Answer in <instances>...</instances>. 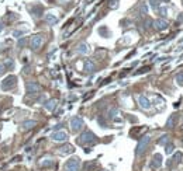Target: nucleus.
I'll list each match as a JSON object with an SVG mask.
<instances>
[{"label":"nucleus","instance_id":"obj_10","mask_svg":"<svg viewBox=\"0 0 183 171\" xmlns=\"http://www.w3.org/2000/svg\"><path fill=\"white\" fill-rule=\"evenodd\" d=\"M162 166V156L159 153L152 156V161H151V167L152 168H159Z\"/></svg>","mask_w":183,"mask_h":171},{"label":"nucleus","instance_id":"obj_17","mask_svg":"<svg viewBox=\"0 0 183 171\" xmlns=\"http://www.w3.org/2000/svg\"><path fill=\"white\" fill-rule=\"evenodd\" d=\"M84 70H86L88 73H93L96 70L95 63L92 62V60H86V62H84Z\"/></svg>","mask_w":183,"mask_h":171},{"label":"nucleus","instance_id":"obj_14","mask_svg":"<svg viewBox=\"0 0 183 171\" xmlns=\"http://www.w3.org/2000/svg\"><path fill=\"white\" fill-rule=\"evenodd\" d=\"M21 126L24 131H30V129H33V128L37 126V121H26V122H23Z\"/></svg>","mask_w":183,"mask_h":171},{"label":"nucleus","instance_id":"obj_7","mask_svg":"<svg viewBox=\"0 0 183 171\" xmlns=\"http://www.w3.org/2000/svg\"><path fill=\"white\" fill-rule=\"evenodd\" d=\"M52 140L54 142H66L68 140V133L63 131H59V132H55V133H52Z\"/></svg>","mask_w":183,"mask_h":171},{"label":"nucleus","instance_id":"obj_13","mask_svg":"<svg viewBox=\"0 0 183 171\" xmlns=\"http://www.w3.org/2000/svg\"><path fill=\"white\" fill-rule=\"evenodd\" d=\"M56 104H58V101L55 98L48 100V101L45 102V109H47V111H54V109L56 108Z\"/></svg>","mask_w":183,"mask_h":171},{"label":"nucleus","instance_id":"obj_37","mask_svg":"<svg viewBox=\"0 0 183 171\" xmlns=\"http://www.w3.org/2000/svg\"><path fill=\"white\" fill-rule=\"evenodd\" d=\"M163 2H170V0H163Z\"/></svg>","mask_w":183,"mask_h":171},{"label":"nucleus","instance_id":"obj_38","mask_svg":"<svg viewBox=\"0 0 183 171\" xmlns=\"http://www.w3.org/2000/svg\"><path fill=\"white\" fill-rule=\"evenodd\" d=\"M179 42H183V39H180V41H179Z\"/></svg>","mask_w":183,"mask_h":171},{"label":"nucleus","instance_id":"obj_35","mask_svg":"<svg viewBox=\"0 0 183 171\" xmlns=\"http://www.w3.org/2000/svg\"><path fill=\"white\" fill-rule=\"evenodd\" d=\"M178 21H179V22H183V13L179 15V17H178Z\"/></svg>","mask_w":183,"mask_h":171},{"label":"nucleus","instance_id":"obj_16","mask_svg":"<svg viewBox=\"0 0 183 171\" xmlns=\"http://www.w3.org/2000/svg\"><path fill=\"white\" fill-rule=\"evenodd\" d=\"M55 161L52 160V159H49V157H45V159H42V160L40 161V166L41 167H51V166H54Z\"/></svg>","mask_w":183,"mask_h":171},{"label":"nucleus","instance_id":"obj_27","mask_svg":"<svg viewBox=\"0 0 183 171\" xmlns=\"http://www.w3.org/2000/svg\"><path fill=\"white\" fill-rule=\"evenodd\" d=\"M180 159H182V153H176V154H175V157H173L172 160L175 161V163H179Z\"/></svg>","mask_w":183,"mask_h":171},{"label":"nucleus","instance_id":"obj_20","mask_svg":"<svg viewBox=\"0 0 183 171\" xmlns=\"http://www.w3.org/2000/svg\"><path fill=\"white\" fill-rule=\"evenodd\" d=\"M77 52H79V53H88V52H89V46L84 44V42H82V44L77 45Z\"/></svg>","mask_w":183,"mask_h":171},{"label":"nucleus","instance_id":"obj_31","mask_svg":"<svg viewBox=\"0 0 183 171\" xmlns=\"http://www.w3.org/2000/svg\"><path fill=\"white\" fill-rule=\"evenodd\" d=\"M149 70V66H145V67H142V69H139V72H137L135 74H139V73H145Z\"/></svg>","mask_w":183,"mask_h":171},{"label":"nucleus","instance_id":"obj_32","mask_svg":"<svg viewBox=\"0 0 183 171\" xmlns=\"http://www.w3.org/2000/svg\"><path fill=\"white\" fill-rule=\"evenodd\" d=\"M23 34H24L23 31H14V32H13V35H14L16 38H20V36H21Z\"/></svg>","mask_w":183,"mask_h":171},{"label":"nucleus","instance_id":"obj_25","mask_svg":"<svg viewBox=\"0 0 183 171\" xmlns=\"http://www.w3.org/2000/svg\"><path fill=\"white\" fill-rule=\"evenodd\" d=\"M99 34H102L103 36H107L109 35V31H107L106 27H102V28H99Z\"/></svg>","mask_w":183,"mask_h":171},{"label":"nucleus","instance_id":"obj_36","mask_svg":"<svg viewBox=\"0 0 183 171\" xmlns=\"http://www.w3.org/2000/svg\"><path fill=\"white\" fill-rule=\"evenodd\" d=\"M3 28H4V26H3V21H0V32L3 31Z\"/></svg>","mask_w":183,"mask_h":171},{"label":"nucleus","instance_id":"obj_30","mask_svg":"<svg viewBox=\"0 0 183 171\" xmlns=\"http://www.w3.org/2000/svg\"><path fill=\"white\" fill-rule=\"evenodd\" d=\"M146 11H148V7H146L145 3H142L141 4V13H142V14H146Z\"/></svg>","mask_w":183,"mask_h":171},{"label":"nucleus","instance_id":"obj_22","mask_svg":"<svg viewBox=\"0 0 183 171\" xmlns=\"http://www.w3.org/2000/svg\"><path fill=\"white\" fill-rule=\"evenodd\" d=\"M4 67L6 69H11L13 66H14V62H13V59H6V62H4Z\"/></svg>","mask_w":183,"mask_h":171},{"label":"nucleus","instance_id":"obj_29","mask_svg":"<svg viewBox=\"0 0 183 171\" xmlns=\"http://www.w3.org/2000/svg\"><path fill=\"white\" fill-rule=\"evenodd\" d=\"M158 10H159V13H161V15H163V17H165V15H166V13H168V9H166V7H159V9H158Z\"/></svg>","mask_w":183,"mask_h":171},{"label":"nucleus","instance_id":"obj_11","mask_svg":"<svg viewBox=\"0 0 183 171\" xmlns=\"http://www.w3.org/2000/svg\"><path fill=\"white\" fill-rule=\"evenodd\" d=\"M138 102H139V107H141V108H144V109H149L151 108V102H149V100L146 98L145 95H139V97H138Z\"/></svg>","mask_w":183,"mask_h":171},{"label":"nucleus","instance_id":"obj_15","mask_svg":"<svg viewBox=\"0 0 183 171\" xmlns=\"http://www.w3.org/2000/svg\"><path fill=\"white\" fill-rule=\"evenodd\" d=\"M73 152H75V149L70 145H65L62 147H59V153H62V154H70Z\"/></svg>","mask_w":183,"mask_h":171},{"label":"nucleus","instance_id":"obj_9","mask_svg":"<svg viewBox=\"0 0 183 171\" xmlns=\"http://www.w3.org/2000/svg\"><path fill=\"white\" fill-rule=\"evenodd\" d=\"M154 27L156 28V31H163L168 28V21L163 18H158L156 21H154Z\"/></svg>","mask_w":183,"mask_h":171},{"label":"nucleus","instance_id":"obj_6","mask_svg":"<svg viewBox=\"0 0 183 171\" xmlns=\"http://www.w3.org/2000/svg\"><path fill=\"white\" fill-rule=\"evenodd\" d=\"M31 49H34V51H37V49H40L41 46H42V44H44V36L42 35H34L33 38H31Z\"/></svg>","mask_w":183,"mask_h":171},{"label":"nucleus","instance_id":"obj_33","mask_svg":"<svg viewBox=\"0 0 183 171\" xmlns=\"http://www.w3.org/2000/svg\"><path fill=\"white\" fill-rule=\"evenodd\" d=\"M24 44H26V38H21V39L18 41V46H20V48L24 46Z\"/></svg>","mask_w":183,"mask_h":171},{"label":"nucleus","instance_id":"obj_23","mask_svg":"<svg viewBox=\"0 0 183 171\" xmlns=\"http://www.w3.org/2000/svg\"><path fill=\"white\" fill-rule=\"evenodd\" d=\"M173 149H175V146L173 145H166L165 146V152H166V154H172Z\"/></svg>","mask_w":183,"mask_h":171},{"label":"nucleus","instance_id":"obj_21","mask_svg":"<svg viewBox=\"0 0 183 171\" xmlns=\"http://www.w3.org/2000/svg\"><path fill=\"white\" fill-rule=\"evenodd\" d=\"M169 138H170L169 135H163L161 139H159V140H158V143H159V145H168Z\"/></svg>","mask_w":183,"mask_h":171},{"label":"nucleus","instance_id":"obj_8","mask_svg":"<svg viewBox=\"0 0 183 171\" xmlns=\"http://www.w3.org/2000/svg\"><path fill=\"white\" fill-rule=\"evenodd\" d=\"M27 91L30 94H35V93H40L41 91V86L35 81H28L27 83Z\"/></svg>","mask_w":183,"mask_h":171},{"label":"nucleus","instance_id":"obj_24","mask_svg":"<svg viewBox=\"0 0 183 171\" xmlns=\"http://www.w3.org/2000/svg\"><path fill=\"white\" fill-rule=\"evenodd\" d=\"M176 83L179 84V86H183V73H179L176 76Z\"/></svg>","mask_w":183,"mask_h":171},{"label":"nucleus","instance_id":"obj_12","mask_svg":"<svg viewBox=\"0 0 183 171\" xmlns=\"http://www.w3.org/2000/svg\"><path fill=\"white\" fill-rule=\"evenodd\" d=\"M178 119H179V114H176V112L172 114V115L168 118V121H166V126H168V128H175Z\"/></svg>","mask_w":183,"mask_h":171},{"label":"nucleus","instance_id":"obj_4","mask_svg":"<svg viewBox=\"0 0 183 171\" xmlns=\"http://www.w3.org/2000/svg\"><path fill=\"white\" fill-rule=\"evenodd\" d=\"M79 167H81L79 157H72L65 163V171H79Z\"/></svg>","mask_w":183,"mask_h":171},{"label":"nucleus","instance_id":"obj_19","mask_svg":"<svg viewBox=\"0 0 183 171\" xmlns=\"http://www.w3.org/2000/svg\"><path fill=\"white\" fill-rule=\"evenodd\" d=\"M45 20H47V21L49 22L51 26H54V24H56V22H58V17H56L55 14H52V13H49V14L45 15Z\"/></svg>","mask_w":183,"mask_h":171},{"label":"nucleus","instance_id":"obj_5","mask_svg":"<svg viewBox=\"0 0 183 171\" xmlns=\"http://www.w3.org/2000/svg\"><path fill=\"white\" fill-rule=\"evenodd\" d=\"M83 125H84V122L81 117H73L72 119H70V129H72L73 132H79L82 128H83Z\"/></svg>","mask_w":183,"mask_h":171},{"label":"nucleus","instance_id":"obj_2","mask_svg":"<svg viewBox=\"0 0 183 171\" xmlns=\"http://www.w3.org/2000/svg\"><path fill=\"white\" fill-rule=\"evenodd\" d=\"M17 86V77L10 74L2 81V90L3 91H7V90H11V88H14Z\"/></svg>","mask_w":183,"mask_h":171},{"label":"nucleus","instance_id":"obj_34","mask_svg":"<svg viewBox=\"0 0 183 171\" xmlns=\"http://www.w3.org/2000/svg\"><path fill=\"white\" fill-rule=\"evenodd\" d=\"M3 72H4V66L2 65V63H0V76L3 74Z\"/></svg>","mask_w":183,"mask_h":171},{"label":"nucleus","instance_id":"obj_1","mask_svg":"<svg viewBox=\"0 0 183 171\" xmlns=\"http://www.w3.org/2000/svg\"><path fill=\"white\" fill-rule=\"evenodd\" d=\"M96 142H97V138H96V135L90 131L83 132V133L79 136V139H77V143H79V145H84V146H92V145H95Z\"/></svg>","mask_w":183,"mask_h":171},{"label":"nucleus","instance_id":"obj_3","mask_svg":"<svg viewBox=\"0 0 183 171\" xmlns=\"http://www.w3.org/2000/svg\"><path fill=\"white\" fill-rule=\"evenodd\" d=\"M149 142H151V138H149V136H142V138H141V140L138 142V145H137L135 156H141V154H142L146 150V147H148Z\"/></svg>","mask_w":183,"mask_h":171},{"label":"nucleus","instance_id":"obj_26","mask_svg":"<svg viewBox=\"0 0 183 171\" xmlns=\"http://www.w3.org/2000/svg\"><path fill=\"white\" fill-rule=\"evenodd\" d=\"M117 2H118V0H109L110 9H116V7H117Z\"/></svg>","mask_w":183,"mask_h":171},{"label":"nucleus","instance_id":"obj_28","mask_svg":"<svg viewBox=\"0 0 183 171\" xmlns=\"http://www.w3.org/2000/svg\"><path fill=\"white\" fill-rule=\"evenodd\" d=\"M117 114H118V109H117V108H113L111 111H110V115H109V117H110V118H114L116 115H117Z\"/></svg>","mask_w":183,"mask_h":171},{"label":"nucleus","instance_id":"obj_18","mask_svg":"<svg viewBox=\"0 0 183 171\" xmlns=\"http://www.w3.org/2000/svg\"><path fill=\"white\" fill-rule=\"evenodd\" d=\"M42 11H44L42 6H34V7L31 9V13H33L35 17H41V15H42Z\"/></svg>","mask_w":183,"mask_h":171}]
</instances>
